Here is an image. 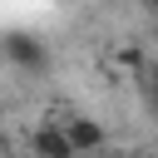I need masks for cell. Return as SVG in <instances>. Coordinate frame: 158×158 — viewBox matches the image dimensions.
<instances>
[{"instance_id": "277c9868", "label": "cell", "mask_w": 158, "mask_h": 158, "mask_svg": "<svg viewBox=\"0 0 158 158\" xmlns=\"http://www.w3.org/2000/svg\"><path fill=\"white\" fill-rule=\"evenodd\" d=\"M148 99H153V114H158V64H153V74H148Z\"/></svg>"}, {"instance_id": "3957f363", "label": "cell", "mask_w": 158, "mask_h": 158, "mask_svg": "<svg viewBox=\"0 0 158 158\" xmlns=\"http://www.w3.org/2000/svg\"><path fill=\"white\" fill-rule=\"evenodd\" d=\"M64 133H69V143H74L79 158L94 153V148H104V128H99L94 118H64Z\"/></svg>"}, {"instance_id": "6da1fadb", "label": "cell", "mask_w": 158, "mask_h": 158, "mask_svg": "<svg viewBox=\"0 0 158 158\" xmlns=\"http://www.w3.org/2000/svg\"><path fill=\"white\" fill-rule=\"evenodd\" d=\"M5 59H10L15 69H25V74H44V69H49V49H44V40H35V35H10V40H5Z\"/></svg>"}, {"instance_id": "7a4b0ae2", "label": "cell", "mask_w": 158, "mask_h": 158, "mask_svg": "<svg viewBox=\"0 0 158 158\" xmlns=\"http://www.w3.org/2000/svg\"><path fill=\"white\" fill-rule=\"evenodd\" d=\"M35 153H40V158H79L74 143H69V133H64V123H44V128H35Z\"/></svg>"}]
</instances>
